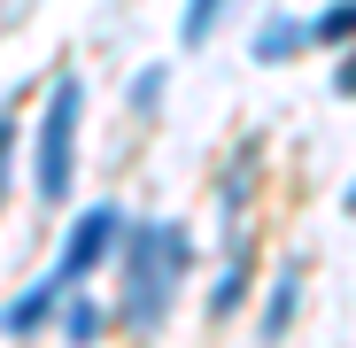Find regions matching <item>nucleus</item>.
Returning <instances> with one entry per match:
<instances>
[{
	"instance_id": "obj_1",
	"label": "nucleus",
	"mask_w": 356,
	"mask_h": 348,
	"mask_svg": "<svg viewBox=\"0 0 356 348\" xmlns=\"http://www.w3.org/2000/svg\"><path fill=\"white\" fill-rule=\"evenodd\" d=\"M194 271V232L178 217H140L124 232V256H116V317L132 333H155L178 302V286Z\"/></svg>"
},
{
	"instance_id": "obj_2",
	"label": "nucleus",
	"mask_w": 356,
	"mask_h": 348,
	"mask_svg": "<svg viewBox=\"0 0 356 348\" xmlns=\"http://www.w3.org/2000/svg\"><path fill=\"white\" fill-rule=\"evenodd\" d=\"M78 116H86V85L63 70L39 108V132H31V186H39V209H63L70 201V179H78Z\"/></svg>"
},
{
	"instance_id": "obj_3",
	"label": "nucleus",
	"mask_w": 356,
	"mask_h": 348,
	"mask_svg": "<svg viewBox=\"0 0 356 348\" xmlns=\"http://www.w3.org/2000/svg\"><path fill=\"white\" fill-rule=\"evenodd\" d=\"M124 232H132L124 201H86V209L70 217V232H63L54 279H63V286H86V279H93L101 263H116V256H124Z\"/></svg>"
},
{
	"instance_id": "obj_4",
	"label": "nucleus",
	"mask_w": 356,
	"mask_h": 348,
	"mask_svg": "<svg viewBox=\"0 0 356 348\" xmlns=\"http://www.w3.org/2000/svg\"><path fill=\"white\" fill-rule=\"evenodd\" d=\"M256 163H264V140H241L225 163V179H217V217L232 224V240H241V224H248V201H256Z\"/></svg>"
},
{
	"instance_id": "obj_5",
	"label": "nucleus",
	"mask_w": 356,
	"mask_h": 348,
	"mask_svg": "<svg viewBox=\"0 0 356 348\" xmlns=\"http://www.w3.org/2000/svg\"><path fill=\"white\" fill-rule=\"evenodd\" d=\"M63 295H70V286L47 271L39 286H24V295H16L8 310H0V333H8V340H31L39 325H54V317H63Z\"/></svg>"
},
{
	"instance_id": "obj_6",
	"label": "nucleus",
	"mask_w": 356,
	"mask_h": 348,
	"mask_svg": "<svg viewBox=\"0 0 356 348\" xmlns=\"http://www.w3.org/2000/svg\"><path fill=\"white\" fill-rule=\"evenodd\" d=\"M294 310H302V263H279L271 271V286H264V317H256V340H279L286 325H294Z\"/></svg>"
},
{
	"instance_id": "obj_7",
	"label": "nucleus",
	"mask_w": 356,
	"mask_h": 348,
	"mask_svg": "<svg viewBox=\"0 0 356 348\" xmlns=\"http://www.w3.org/2000/svg\"><path fill=\"white\" fill-rule=\"evenodd\" d=\"M302 47H318L310 16H264V24L248 31V54H256V63H294Z\"/></svg>"
},
{
	"instance_id": "obj_8",
	"label": "nucleus",
	"mask_w": 356,
	"mask_h": 348,
	"mask_svg": "<svg viewBox=\"0 0 356 348\" xmlns=\"http://www.w3.org/2000/svg\"><path fill=\"white\" fill-rule=\"evenodd\" d=\"M248 279H256V256H248V240H232L225 248V271L209 279V317H232L248 302Z\"/></svg>"
},
{
	"instance_id": "obj_9",
	"label": "nucleus",
	"mask_w": 356,
	"mask_h": 348,
	"mask_svg": "<svg viewBox=\"0 0 356 348\" xmlns=\"http://www.w3.org/2000/svg\"><path fill=\"white\" fill-rule=\"evenodd\" d=\"M101 325H108V310H101L93 295H70V302H63V340H70V348H93Z\"/></svg>"
},
{
	"instance_id": "obj_10",
	"label": "nucleus",
	"mask_w": 356,
	"mask_h": 348,
	"mask_svg": "<svg viewBox=\"0 0 356 348\" xmlns=\"http://www.w3.org/2000/svg\"><path fill=\"white\" fill-rule=\"evenodd\" d=\"M310 31H318V47H356V0H341V8H325V16H310Z\"/></svg>"
},
{
	"instance_id": "obj_11",
	"label": "nucleus",
	"mask_w": 356,
	"mask_h": 348,
	"mask_svg": "<svg viewBox=\"0 0 356 348\" xmlns=\"http://www.w3.org/2000/svg\"><path fill=\"white\" fill-rule=\"evenodd\" d=\"M163 93H170V70H163V63H147V70H140V78H132V108H140V116H147V108H155V101H163Z\"/></svg>"
},
{
	"instance_id": "obj_12",
	"label": "nucleus",
	"mask_w": 356,
	"mask_h": 348,
	"mask_svg": "<svg viewBox=\"0 0 356 348\" xmlns=\"http://www.w3.org/2000/svg\"><path fill=\"white\" fill-rule=\"evenodd\" d=\"M217 16H225L217 0H194V8H186V24H178V39H186V47H202V39L217 31Z\"/></svg>"
},
{
	"instance_id": "obj_13",
	"label": "nucleus",
	"mask_w": 356,
	"mask_h": 348,
	"mask_svg": "<svg viewBox=\"0 0 356 348\" xmlns=\"http://www.w3.org/2000/svg\"><path fill=\"white\" fill-rule=\"evenodd\" d=\"M8 170H16V124L0 116V201H8Z\"/></svg>"
},
{
	"instance_id": "obj_14",
	"label": "nucleus",
	"mask_w": 356,
	"mask_h": 348,
	"mask_svg": "<svg viewBox=\"0 0 356 348\" xmlns=\"http://www.w3.org/2000/svg\"><path fill=\"white\" fill-rule=\"evenodd\" d=\"M333 93H341V101H356V47L341 54V70H333Z\"/></svg>"
},
{
	"instance_id": "obj_15",
	"label": "nucleus",
	"mask_w": 356,
	"mask_h": 348,
	"mask_svg": "<svg viewBox=\"0 0 356 348\" xmlns=\"http://www.w3.org/2000/svg\"><path fill=\"white\" fill-rule=\"evenodd\" d=\"M341 209H348V217H356V179H348V194H341Z\"/></svg>"
}]
</instances>
